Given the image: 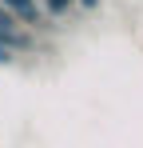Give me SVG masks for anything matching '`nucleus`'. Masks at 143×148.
Returning a JSON list of instances; mask_svg holds the SVG:
<instances>
[{"instance_id":"1","label":"nucleus","mask_w":143,"mask_h":148,"mask_svg":"<svg viewBox=\"0 0 143 148\" xmlns=\"http://www.w3.org/2000/svg\"><path fill=\"white\" fill-rule=\"evenodd\" d=\"M8 12H20L24 20H36V0H4Z\"/></svg>"},{"instance_id":"3","label":"nucleus","mask_w":143,"mask_h":148,"mask_svg":"<svg viewBox=\"0 0 143 148\" xmlns=\"http://www.w3.org/2000/svg\"><path fill=\"white\" fill-rule=\"evenodd\" d=\"M8 60H12V52H8L4 44H0V64H8Z\"/></svg>"},{"instance_id":"2","label":"nucleus","mask_w":143,"mask_h":148,"mask_svg":"<svg viewBox=\"0 0 143 148\" xmlns=\"http://www.w3.org/2000/svg\"><path fill=\"white\" fill-rule=\"evenodd\" d=\"M68 4H72V0H48V12H64Z\"/></svg>"},{"instance_id":"4","label":"nucleus","mask_w":143,"mask_h":148,"mask_svg":"<svg viewBox=\"0 0 143 148\" xmlns=\"http://www.w3.org/2000/svg\"><path fill=\"white\" fill-rule=\"evenodd\" d=\"M80 4H88V8H92V4H99V0H80Z\"/></svg>"}]
</instances>
